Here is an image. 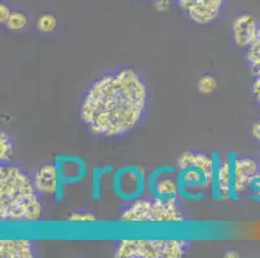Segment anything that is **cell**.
<instances>
[{
  "instance_id": "cell-2",
  "label": "cell",
  "mask_w": 260,
  "mask_h": 258,
  "mask_svg": "<svg viewBox=\"0 0 260 258\" xmlns=\"http://www.w3.org/2000/svg\"><path fill=\"white\" fill-rule=\"evenodd\" d=\"M42 216L39 193L34 179L21 167L2 163L0 219L4 224H31Z\"/></svg>"
},
{
  "instance_id": "cell-13",
  "label": "cell",
  "mask_w": 260,
  "mask_h": 258,
  "mask_svg": "<svg viewBox=\"0 0 260 258\" xmlns=\"http://www.w3.org/2000/svg\"><path fill=\"white\" fill-rule=\"evenodd\" d=\"M246 61L252 77L260 75V27L252 43L246 48Z\"/></svg>"
},
{
  "instance_id": "cell-16",
  "label": "cell",
  "mask_w": 260,
  "mask_h": 258,
  "mask_svg": "<svg viewBox=\"0 0 260 258\" xmlns=\"http://www.w3.org/2000/svg\"><path fill=\"white\" fill-rule=\"evenodd\" d=\"M13 156V142L6 131L0 132V160L2 163H11Z\"/></svg>"
},
{
  "instance_id": "cell-23",
  "label": "cell",
  "mask_w": 260,
  "mask_h": 258,
  "mask_svg": "<svg viewBox=\"0 0 260 258\" xmlns=\"http://www.w3.org/2000/svg\"><path fill=\"white\" fill-rule=\"evenodd\" d=\"M252 138L256 142H260V118L251 125V131H250Z\"/></svg>"
},
{
  "instance_id": "cell-11",
  "label": "cell",
  "mask_w": 260,
  "mask_h": 258,
  "mask_svg": "<svg viewBox=\"0 0 260 258\" xmlns=\"http://www.w3.org/2000/svg\"><path fill=\"white\" fill-rule=\"evenodd\" d=\"M0 255L4 258H32L37 255V247L29 239H2Z\"/></svg>"
},
{
  "instance_id": "cell-22",
  "label": "cell",
  "mask_w": 260,
  "mask_h": 258,
  "mask_svg": "<svg viewBox=\"0 0 260 258\" xmlns=\"http://www.w3.org/2000/svg\"><path fill=\"white\" fill-rule=\"evenodd\" d=\"M154 8L158 12H167L170 9V0H154Z\"/></svg>"
},
{
  "instance_id": "cell-7",
  "label": "cell",
  "mask_w": 260,
  "mask_h": 258,
  "mask_svg": "<svg viewBox=\"0 0 260 258\" xmlns=\"http://www.w3.org/2000/svg\"><path fill=\"white\" fill-rule=\"evenodd\" d=\"M233 195L240 196L251 189L255 179L260 176V163L252 156H235L232 160Z\"/></svg>"
},
{
  "instance_id": "cell-3",
  "label": "cell",
  "mask_w": 260,
  "mask_h": 258,
  "mask_svg": "<svg viewBox=\"0 0 260 258\" xmlns=\"http://www.w3.org/2000/svg\"><path fill=\"white\" fill-rule=\"evenodd\" d=\"M119 218L126 222H150V224H183L185 221L177 199L159 196L139 198L127 203L120 209Z\"/></svg>"
},
{
  "instance_id": "cell-8",
  "label": "cell",
  "mask_w": 260,
  "mask_h": 258,
  "mask_svg": "<svg viewBox=\"0 0 260 258\" xmlns=\"http://www.w3.org/2000/svg\"><path fill=\"white\" fill-rule=\"evenodd\" d=\"M260 26L252 14L243 13L237 16L232 23V35L236 46L241 48H247L255 39Z\"/></svg>"
},
{
  "instance_id": "cell-17",
  "label": "cell",
  "mask_w": 260,
  "mask_h": 258,
  "mask_svg": "<svg viewBox=\"0 0 260 258\" xmlns=\"http://www.w3.org/2000/svg\"><path fill=\"white\" fill-rule=\"evenodd\" d=\"M96 219L98 217L94 216L91 210H74L68 217L69 222H80V224H89V222H94Z\"/></svg>"
},
{
  "instance_id": "cell-9",
  "label": "cell",
  "mask_w": 260,
  "mask_h": 258,
  "mask_svg": "<svg viewBox=\"0 0 260 258\" xmlns=\"http://www.w3.org/2000/svg\"><path fill=\"white\" fill-rule=\"evenodd\" d=\"M212 190L219 200H229L233 196V173L232 160H229V158L219 159L216 162Z\"/></svg>"
},
{
  "instance_id": "cell-6",
  "label": "cell",
  "mask_w": 260,
  "mask_h": 258,
  "mask_svg": "<svg viewBox=\"0 0 260 258\" xmlns=\"http://www.w3.org/2000/svg\"><path fill=\"white\" fill-rule=\"evenodd\" d=\"M228 0H176L191 22L210 25L219 18Z\"/></svg>"
},
{
  "instance_id": "cell-1",
  "label": "cell",
  "mask_w": 260,
  "mask_h": 258,
  "mask_svg": "<svg viewBox=\"0 0 260 258\" xmlns=\"http://www.w3.org/2000/svg\"><path fill=\"white\" fill-rule=\"evenodd\" d=\"M148 97V85L139 71L131 67L110 71L86 89L80 103V120L93 136L118 138L140 124Z\"/></svg>"
},
{
  "instance_id": "cell-20",
  "label": "cell",
  "mask_w": 260,
  "mask_h": 258,
  "mask_svg": "<svg viewBox=\"0 0 260 258\" xmlns=\"http://www.w3.org/2000/svg\"><path fill=\"white\" fill-rule=\"evenodd\" d=\"M11 13L12 11L9 9V7L7 6V4H0V23H2V25H6L7 20H8V17L11 16Z\"/></svg>"
},
{
  "instance_id": "cell-24",
  "label": "cell",
  "mask_w": 260,
  "mask_h": 258,
  "mask_svg": "<svg viewBox=\"0 0 260 258\" xmlns=\"http://www.w3.org/2000/svg\"><path fill=\"white\" fill-rule=\"evenodd\" d=\"M224 257L225 258H238L240 257V254H238L237 250H228V252L224 254Z\"/></svg>"
},
{
  "instance_id": "cell-14",
  "label": "cell",
  "mask_w": 260,
  "mask_h": 258,
  "mask_svg": "<svg viewBox=\"0 0 260 258\" xmlns=\"http://www.w3.org/2000/svg\"><path fill=\"white\" fill-rule=\"evenodd\" d=\"M29 18L27 14L22 11H12L11 16L8 17L6 22V27L13 32H21L27 27Z\"/></svg>"
},
{
  "instance_id": "cell-18",
  "label": "cell",
  "mask_w": 260,
  "mask_h": 258,
  "mask_svg": "<svg viewBox=\"0 0 260 258\" xmlns=\"http://www.w3.org/2000/svg\"><path fill=\"white\" fill-rule=\"evenodd\" d=\"M198 91L202 94H211L216 89L217 82L212 75H203L198 80Z\"/></svg>"
},
{
  "instance_id": "cell-12",
  "label": "cell",
  "mask_w": 260,
  "mask_h": 258,
  "mask_svg": "<svg viewBox=\"0 0 260 258\" xmlns=\"http://www.w3.org/2000/svg\"><path fill=\"white\" fill-rule=\"evenodd\" d=\"M155 196L165 199H177L180 193V181L175 174L163 173L154 181Z\"/></svg>"
},
{
  "instance_id": "cell-10",
  "label": "cell",
  "mask_w": 260,
  "mask_h": 258,
  "mask_svg": "<svg viewBox=\"0 0 260 258\" xmlns=\"http://www.w3.org/2000/svg\"><path fill=\"white\" fill-rule=\"evenodd\" d=\"M32 179L39 195L53 196L60 188V170L57 165L43 164L38 168Z\"/></svg>"
},
{
  "instance_id": "cell-21",
  "label": "cell",
  "mask_w": 260,
  "mask_h": 258,
  "mask_svg": "<svg viewBox=\"0 0 260 258\" xmlns=\"http://www.w3.org/2000/svg\"><path fill=\"white\" fill-rule=\"evenodd\" d=\"M249 193L251 194L252 199H255V200L260 202V176L255 179V182L252 183V186H251V189H250Z\"/></svg>"
},
{
  "instance_id": "cell-25",
  "label": "cell",
  "mask_w": 260,
  "mask_h": 258,
  "mask_svg": "<svg viewBox=\"0 0 260 258\" xmlns=\"http://www.w3.org/2000/svg\"><path fill=\"white\" fill-rule=\"evenodd\" d=\"M259 163H260V159H259Z\"/></svg>"
},
{
  "instance_id": "cell-19",
  "label": "cell",
  "mask_w": 260,
  "mask_h": 258,
  "mask_svg": "<svg viewBox=\"0 0 260 258\" xmlns=\"http://www.w3.org/2000/svg\"><path fill=\"white\" fill-rule=\"evenodd\" d=\"M251 92L255 101L260 105V75H255V77H252Z\"/></svg>"
},
{
  "instance_id": "cell-15",
  "label": "cell",
  "mask_w": 260,
  "mask_h": 258,
  "mask_svg": "<svg viewBox=\"0 0 260 258\" xmlns=\"http://www.w3.org/2000/svg\"><path fill=\"white\" fill-rule=\"evenodd\" d=\"M57 27V18L52 13L40 14L37 20V30L40 34H51Z\"/></svg>"
},
{
  "instance_id": "cell-4",
  "label": "cell",
  "mask_w": 260,
  "mask_h": 258,
  "mask_svg": "<svg viewBox=\"0 0 260 258\" xmlns=\"http://www.w3.org/2000/svg\"><path fill=\"white\" fill-rule=\"evenodd\" d=\"M190 241L185 239H120L115 241L118 258H181Z\"/></svg>"
},
{
  "instance_id": "cell-5",
  "label": "cell",
  "mask_w": 260,
  "mask_h": 258,
  "mask_svg": "<svg viewBox=\"0 0 260 258\" xmlns=\"http://www.w3.org/2000/svg\"><path fill=\"white\" fill-rule=\"evenodd\" d=\"M183 191H206L214 185L216 162L202 151H184L176 160Z\"/></svg>"
}]
</instances>
